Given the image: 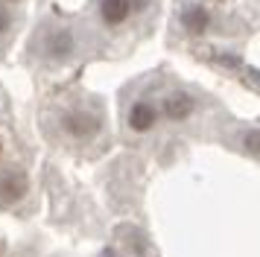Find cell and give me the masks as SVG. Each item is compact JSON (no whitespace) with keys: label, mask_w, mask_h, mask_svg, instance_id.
Wrapping results in <instances>:
<instances>
[{"label":"cell","mask_w":260,"mask_h":257,"mask_svg":"<svg viewBox=\"0 0 260 257\" xmlns=\"http://www.w3.org/2000/svg\"><path fill=\"white\" fill-rule=\"evenodd\" d=\"M59 128L68 135L71 140H94L103 128V114L96 108H85V105H76V108H68L64 114L59 117Z\"/></svg>","instance_id":"1"},{"label":"cell","mask_w":260,"mask_h":257,"mask_svg":"<svg viewBox=\"0 0 260 257\" xmlns=\"http://www.w3.org/2000/svg\"><path fill=\"white\" fill-rule=\"evenodd\" d=\"M41 53H44L47 61H56V65L59 61H68L76 53V35H73V29H68V26L47 29L44 41H41Z\"/></svg>","instance_id":"2"},{"label":"cell","mask_w":260,"mask_h":257,"mask_svg":"<svg viewBox=\"0 0 260 257\" xmlns=\"http://www.w3.org/2000/svg\"><path fill=\"white\" fill-rule=\"evenodd\" d=\"M149 0H100V21L106 23L108 29H117L123 23H129V18L135 12L146 9Z\"/></svg>","instance_id":"3"},{"label":"cell","mask_w":260,"mask_h":257,"mask_svg":"<svg viewBox=\"0 0 260 257\" xmlns=\"http://www.w3.org/2000/svg\"><path fill=\"white\" fill-rule=\"evenodd\" d=\"M158 120H161V111H158V105L149 103V100H138V103H132L129 111H126V128L135 132V135H149V132L158 126Z\"/></svg>","instance_id":"4"},{"label":"cell","mask_w":260,"mask_h":257,"mask_svg":"<svg viewBox=\"0 0 260 257\" xmlns=\"http://www.w3.org/2000/svg\"><path fill=\"white\" fill-rule=\"evenodd\" d=\"M29 193V178L21 167H9L0 173V205H18Z\"/></svg>","instance_id":"5"},{"label":"cell","mask_w":260,"mask_h":257,"mask_svg":"<svg viewBox=\"0 0 260 257\" xmlns=\"http://www.w3.org/2000/svg\"><path fill=\"white\" fill-rule=\"evenodd\" d=\"M158 111H161L167 120H176V123H181V120H187V117L196 111V100H193V93H190V91L176 88V91H170L164 97V103H161V108H158Z\"/></svg>","instance_id":"6"},{"label":"cell","mask_w":260,"mask_h":257,"mask_svg":"<svg viewBox=\"0 0 260 257\" xmlns=\"http://www.w3.org/2000/svg\"><path fill=\"white\" fill-rule=\"evenodd\" d=\"M178 21H181V26H184L187 35H205L208 26H211V12H208V6H202V3H187L181 9V15H178Z\"/></svg>","instance_id":"7"},{"label":"cell","mask_w":260,"mask_h":257,"mask_svg":"<svg viewBox=\"0 0 260 257\" xmlns=\"http://www.w3.org/2000/svg\"><path fill=\"white\" fill-rule=\"evenodd\" d=\"M12 23H15V15H12V9L0 3V35H3V33H9V29H12Z\"/></svg>","instance_id":"8"},{"label":"cell","mask_w":260,"mask_h":257,"mask_svg":"<svg viewBox=\"0 0 260 257\" xmlns=\"http://www.w3.org/2000/svg\"><path fill=\"white\" fill-rule=\"evenodd\" d=\"M0 3H3V6H9V3H18V0H0Z\"/></svg>","instance_id":"9"}]
</instances>
